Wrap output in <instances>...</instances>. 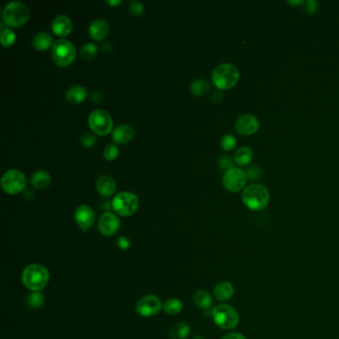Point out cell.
<instances>
[{"label": "cell", "mask_w": 339, "mask_h": 339, "mask_svg": "<svg viewBox=\"0 0 339 339\" xmlns=\"http://www.w3.org/2000/svg\"><path fill=\"white\" fill-rule=\"evenodd\" d=\"M135 136V130L132 125L121 123L117 125L113 131V139L118 143H125L130 141Z\"/></svg>", "instance_id": "cell-18"}, {"label": "cell", "mask_w": 339, "mask_h": 339, "mask_svg": "<svg viewBox=\"0 0 339 339\" xmlns=\"http://www.w3.org/2000/svg\"><path fill=\"white\" fill-rule=\"evenodd\" d=\"M212 317L215 324L224 330H231L237 327L240 315L237 309L231 305L222 304L212 309Z\"/></svg>", "instance_id": "cell-5"}, {"label": "cell", "mask_w": 339, "mask_h": 339, "mask_svg": "<svg viewBox=\"0 0 339 339\" xmlns=\"http://www.w3.org/2000/svg\"><path fill=\"white\" fill-rule=\"evenodd\" d=\"M130 11L136 16H140L144 12V6L142 3L138 1H131Z\"/></svg>", "instance_id": "cell-35"}, {"label": "cell", "mask_w": 339, "mask_h": 339, "mask_svg": "<svg viewBox=\"0 0 339 339\" xmlns=\"http://www.w3.org/2000/svg\"><path fill=\"white\" fill-rule=\"evenodd\" d=\"M30 182L33 186L39 189H43L50 185L51 175L49 172L44 170H37L31 175Z\"/></svg>", "instance_id": "cell-22"}, {"label": "cell", "mask_w": 339, "mask_h": 339, "mask_svg": "<svg viewBox=\"0 0 339 339\" xmlns=\"http://www.w3.org/2000/svg\"><path fill=\"white\" fill-rule=\"evenodd\" d=\"M305 11H306L307 13H309V14H312V13H314V12L317 10V8H319V4H317V2H316V1L308 0V1H306V2H305Z\"/></svg>", "instance_id": "cell-37"}, {"label": "cell", "mask_w": 339, "mask_h": 339, "mask_svg": "<svg viewBox=\"0 0 339 339\" xmlns=\"http://www.w3.org/2000/svg\"><path fill=\"white\" fill-rule=\"evenodd\" d=\"M220 145L224 151H232L237 145V139L233 135H224L221 138Z\"/></svg>", "instance_id": "cell-31"}, {"label": "cell", "mask_w": 339, "mask_h": 339, "mask_svg": "<svg viewBox=\"0 0 339 339\" xmlns=\"http://www.w3.org/2000/svg\"><path fill=\"white\" fill-rule=\"evenodd\" d=\"M270 197V191L267 187L254 183L244 189L242 202L252 211H262L269 205Z\"/></svg>", "instance_id": "cell-1"}, {"label": "cell", "mask_w": 339, "mask_h": 339, "mask_svg": "<svg viewBox=\"0 0 339 339\" xmlns=\"http://www.w3.org/2000/svg\"><path fill=\"white\" fill-rule=\"evenodd\" d=\"M259 129H260L259 119L250 114H246L239 117L235 123V130L241 136H252L259 131Z\"/></svg>", "instance_id": "cell-12"}, {"label": "cell", "mask_w": 339, "mask_h": 339, "mask_svg": "<svg viewBox=\"0 0 339 339\" xmlns=\"http://www.w3.org/2000/svg\"><path fill=\"white\" fill-rule=\"evenodd\" d=\"M221 339H247L245 335L239 332H229L226 335H224Z\"/></svg>", "instance_id": "cell-39"}, {"label": "cell", "mask_w": 339, "mask_h": 339, "mask_svg": "<svg viewBox=\"0 0 339 339\" xmlns=\"http://www.w3.org/2000/svg\"><path fill=\"white\" fill-rule=\"evenodd\" d=\"M182 308H183L182 302L174 298H171L163 304V310L170 315L178 314L179 312H181Z\"/></svg>", "instance_id": "cell-26"}, {"label": "cell", "mask_w": 339, "mask_h": 339, "mask_svg": "<svg viewBox=\"0 0 339 339\" xmlns=\"http://www.w3.org/2000/svg\"><path fill=\"white\" fill-rule=\"evenodd\" d=\"M107 3L111 4V5H117V4H119L121 3V0H107Z\"/></svg>", "instance_id": "cell-42"}, {"label": "cell", "mask_w": 339, "mask_h": 339, "mask_svg": "<svg viewBox=\"0 0 339 339\" xmlns=\"http://www.w3.org/2000/svg\"><path fill=\"white\" fill-rule=\"evenodd\" d=\"M119 227H120V221L118 218V216L112 212L103 213L98 222L99 231L105 237H110L116 234Z\"/></svg>", "instance_id": "cell-13"}, {"label": "cell", "mask_w": 339, "mask_h": 339, "mask_svg": "<svg viewBox=\"0 0 339 339\" xmlns=\"http://www.w3.org/2000/svg\"><path fill=\"white\" fill-rule=\"evenodd\" d=\"M96 220L95 211L89 205L82 204L79 205L75 210V221L77 225L83 229L87 230L93 226Z\"/></svg>", "instance_id": "cell-14"}, {"label": "cell", "mask_w": 339, "mask_h": 339, "mask_svg": "<svg viewBox=\"0 0 339 339\" xmlns=\"http://www.w3.org/2000/svg\"><path fill=\"white\" fill-rule=\"evenodd\" d=\"M162 308L163 305L160 299L154 294H146L140 298L136 305V312L143 317L154 316Z\"/></svg>", "instance_id": "cell-11"}, {"label": "cell", "mask_w": 339, "mask_h": 339, "mask_svg": "<svg viewBox=\"0 0 339 339\" xmlns=\"http://www.w3.org/2000/svg\"><path fill=\"white\" fill-rule=\"evenodd\" d=\"M235 162L240 166L250 164L253 159V151L248 146H242L235 153Z\"/></svg>", "instance_id": "cell-24"}, {"label": "cell", "mask_w": 339, "mask_h": 339, "mask_svg": "<svg viewBox=\"0 0 339 339\" xmlns=\"http://www.w3.org/2000/svg\"><path fill=\"white\" fill-rule=\"evenodd\" d=\"M76 57V48L68 39L60 38L52 45V58L58 66H68Z\"/></svg>", "instance_id": "cell-6"}, {"label": "cell", "mask_w": 339, "mask_h": 339, "mask_svg": "<svg viewBox=\"0 0 339 339\" xmlns=\"http://www.w3.org/2000/svg\"><path fill=\"white\" fill-rule=\"evenodd\" d=\"M16 38V35L14 31L8 27L2 28L1 33H0V41L3 46H10L11 44L14 43Z\"/></svg>", "instance_id": "cell-30"}, {"label": "cell", "mask_w": 339, "mask_h": 339, "mask_svg": "<svg viewBox=\"0 0 339 339\" xmlns=\"http://www.w3.org/2000/svg\"><path fill=\"white\" fill-rule=\"evenodd\" d=\"M246 174H247V177L248 179L250 180H258V179H261L262 175H263V171L256 166V165H253V166H250L247 171H246Z\"/></svg>", "instance_id": "cell-34"}, {"label": "cell", "mask_w": 339, "mask_h": 339, "mask_svg": "<svg viewBox=\"0 0 339 339\" xmlns=\"http://www.w3.org/2000/svg\"><path fill=\"white\" fill-rule=\"evenodd\" d=\"M26 185V177L22 171L9 170L5 171L1 178V187L8 194L21 192Z\"/></svg>", "instance_id": "cell-9"}, {"label": "cell", "mask_w": 339, "mask_h": 339, "mask_svg": "<svg viewBox=\"0 0 339 339\" xmlns=\"http://www.w3.org/2000/svg\"><path fill=\"white\" fill-rule=\"evenodd\" d=\"M190 333V327L184 322H179L170 328V335L173 339H186Z\"/></svg>", "instance_id": "cell-25"}, {"label": "cell", "mask_w": 339, "mask_h": 339, "mask_svg": "<svg viewBox=\"0 0 339 339\" xmlns=\"http://www.w3.org/2000/svg\"><path fill=\"white\" fill-rule=\"evenodd\" d=\"M222 95H221L220 92H214L213 94H212V97H211V99H212V101L214 102H218L219 101L221 100V97Z\"/></svg>", "instance_id": "cell-41"}, {"label": "cell", "mask_w": 339, "mask_h": 339, "mask_svg": "<svg viewBox=\"0 0 339 339\" xmlns=\"http://www.w3.org/2000/svg\"><path fill=\"white\" fill-rule=\"evenodd\" d=\"M138 204L139 199L136 194L129 191H123L119 192V194L115 196L112 202V206L114 210L120 216L126 217L136 213L138 208Z\"/></svg>", "instance_id": "cell-7"}, {"label": "cell", "mask_w": 339, "mask_h": 339, "mask_svg": "<svg viewBox=\"0 0 339 339\" xmlns=\"http://www.w3.org/2000/svg\"><path fill=\"white\" fill-rule=\"evenodd\" d=\"M87 97V90L82 85H74L70 87L66 93V98L71 103H80Z\"/></svg>", "instance_id": "cell-21"}, {"label": "cell", "mask_w": 339, "mask_h": 339, "mask_svg": "<svg viewBox=\"0 0 339 339\" xmlns=\"http://www.w3.org/2000/svg\"><path fill=\"white\" fill-rule=\"evenodd\" d=\"M240 73L237 67L230 63H223L214 69L212 82L219 90H229L237 85Z\"/></svg>", "instance_id": "cell-3"}, {"label": "cell", "mask_w": 339, "mask_h": 339, "mask_svg": "<svg viewBox=\"0 0 339 339\" xmlns=\"http://www.w3.org/2000/svg\"><path fill=\"white\" fill-rule=\"evenodd\" d=\"M98 53V46L94 43H86L80 50L81 57L85 60H92L96 57Z\"/></svg>", "instance_id": "cell-29"}, {"label": "cell", "mask_w": 339, "mask_h": 339, "mask_svg": "<svg viewBox=\"0 0 339 339\" xmlns=\"http://www.w3.org/2000/svg\"><path fill=\"white\" fill-rule=\"evenodd\" d=\"M30 16L29 8L21 1L8 2L2 11L4 22L11 27H18L24 24Z\"/></svg>", "instance_id": "cell-4"}, {"label": "cell", "mask_w": 339, "mask_h": 339, "mask_svg": "<svg viewBox=\"0 0 339 339\" xmlns=\"http://www.w3.org/2000/svg\"><path fill=\"white\" fill-rule=\"evenodd\" d=\"M53 38L49 32L40 31L32 38V45L37 50H46L53 45Z\"/></svg>", "instance_id": "cell-20"}, {"label": "cell", "mask_w": 339, "mask_h": 339, "mask_svg": "<svg viewBox=\"0 0 339 339\" xmlns=\"http://www.w3.org/2000/svg\"><path fill=\"white\" fill-rule=\"evenodd\" d=\"M235 293V288L232 283L223 281L218 283L214 288V296L219 302H227L232 299Z\"/></svg>", "instance_id": "cell-19"}, {"label": "cell", "mask_w": 339, "mask_h": 339, "mask_svg": "<svg viewBox=\"0 0 339 339\" xmlns=\"http://www.w3.org/2000/svg\"><path fill=\"white\" fill-rule=\"evenodd\" d=\"M89 125L98 136L108 135L113 128V118L111 114L102 109L93 111L89 116Z\"/></svg>", "instance_id": "cell-8"}, {"label": "cell", "mask_w": 339, "mask_h": 339, "mask_svg": "<svg viewBox=\"0 0 339 339\" xmlns=\"http://www.w3.org/2000/svg\"><path fill=\"white\" fill-rule=\"evenodd\" d=\"M190 90L196 96H204L210 90V83L204 79H196L191 83Z\"/></svg>", "instance_id": "cell-27"}, {"label": "cell", "mask_w": 339, "mask_h": 339, "mask_svg": "<svg viewBox=\"0 0 339 339\" xmlns=\"http://www.w3.org/2000/svg\"><path fill=\"white\" fill-rule=\"evenodd\" d=\"M289 4H296V5H301L305 3V1H288Z\"/></svg>", "instance_id": "cell-43"}, {"label": "cell", "mask_w": 339, "mask_h": 339, "mask_svg": "<svg viewBox=\"0 0 339 339\" xmlns=\"http://www.w3.org/2000/svg\"><path fill=\"white\" fill-rule=\"evenodd\" d=\"M73 23L72 20L64 14L57 15L53 19L52 22V30L53 32L58 36H67L72 31Z\"/></svg>", "instance_id": "cell-15"}, {"label": "cell", "mask_w": 339, "mask_h": 339, "mask_svg": "<svg viewBox=\"0 0 339 339\" xmlns=\"http://www.w3.org/2000/svg\"><path fill=\"white\" fill-rule=\"evenodd\" d=\"M110 26L103 18L95 19L89 26V34L95 40H102L109 33Z\"/></svg>", "instance_id": "cell-16"}, {"label": "cell", "mask_w": 339, "mask_h": 339, "mask_svg": "<svg viewBox=\"0 0 339 339\" xmlns=\"http://www.w3.org/2000/svg\"><path fill=\"white\" fill-rule=\"evenodd\" d=\"M96 188L102 196L109 197L115 193L117 185H116L114 178H112L109 175L103 174L98 177V179L96 181Z\"/></svg>", "instance_id": "cell-17"}, {"label": "cell", "mask_w": 339, "mask_h": 339, "mask_svg": "<svg viewBox=\"0 0 339 339\" xmlns=\"http://www.w3.org/2000/svg\"><path fill=\"white\" fill-rule=\"evenodd\" d=\"M247 174L246 171H244L239 167H232L227 171H225L222 183L223 186L225 187L230 192H239L241 191L247 183Z\"/></svg>", "instance_id": "cell-10"}, {"label": "cell", "mask_w": 339, "mask_h": 339, "mask_svg": "<svg viewBox=\"0 0 339 339\" xmlns=\"http://www.w3.org/2000/svg\"><path fill=\"white\" fill-rule=\"evenodd\" d=\"M193 302L201 309H209L213 305L211 294L205 289H198L193 295Z\"/></svg>", "instance_id": "cell-23"}, {"label": "cell", "mask_w": 339, "mask_h": 339, "mask_svg": "<svg viewBox=\"0 0 339 339\" xmlns=\"http://www.w3.org/2000/svg\"><path fill=\"white\" fill-rule=\"evenodd\" d=\"M96 140H97L96 136L94 135H91V134H85V135L81 136V138H80L81 144L84 145L86 147L93 146L96 143Z\"/></svg>", "instance_id": "cell-36"}, {"label": "cell", "mask_w": 339, "mask_h": 339, "mask_svg": "<svg viewBox=\"0 0 339 339\" xmlns=\"http://www.w3.org/2000/svg\"><path fill=\"white\" fill-rule=\"evenodd\" d=\"M118 246L121 250L129 249L131 247V241L126 237H119L118 240Z\"/></svg>", "instance_id": "cell-38"}, {"label": "cell", "mask_w": 339, "mask_h": 339, "mask_svg": "<svg viewBox=\"0 0 339 339\" xmlns=\"http://www.w3.org/2000/svg\"><path fill=\"white\" fill-rule=\"evenodd\" d=\"M218 164H219V167L221 170H225L227 171V170L234 167L233 166L234 165V160L230 155H222L219 158Z\"/></svg>", "instance_id": "cell-33"}, {"label": "cell", "mask_w": 339, "mask_h": 339, "mask_svg": "<svg viewBox=\"0 0 339 339\" xmlns=\"http://www.w3.org/2000/svg\"><path fill=\"white\" fill-rule=\"evenodd\" d=\"M27 303L31 308L38 309L44 305L45 299H44V295L40 291H32V293H30L28 296Z\"/></svg>", "instance_id": "cell-28"}, {"label": "cell", "mask_w": 339, "mask_h": 339, "mask_svg": "<svg viewBox=\"0 0 339 339\" xmlns=\"http://www.w3.org/2000/svg\"><path fill=\"white\" fill-rule=\"evenodd\" d=\"M119 154V149L116 144L110 143L103 150V156L107 160H114Z\"/></svg>", "instance_id": "cell-32"}, {"label": "cell", "mask_w": 339, "mask_h": 339, "mask_svg": "<svg viewBox=\"0 0 339 339\" xmlns=\"http://www.w3.org/2000/svg\"><path fill=\"white\" fill-rule=\"evenodd\" d=\"M21 280L25 288L32 291H40L48 285L50 273L43 265L30 264L22 271Z\"/></svg>", "instance_id": "cell-2"}, {"label": "cell", "mask_w": 339, "mask_h": 339, "mask_svg": "<svg viewBox=\"0 0 339 339\" xmlns=\"http://www.w3.org/2000/svg\"><path fill=\"white\" fill-rule=\"evenodd\" d=\"M102 94H101L99 91H94V92L91 94V99H92L94 102H100V101L102 100Z\"/></svg>", "instance_id": "cell-40"}]
</instances>
